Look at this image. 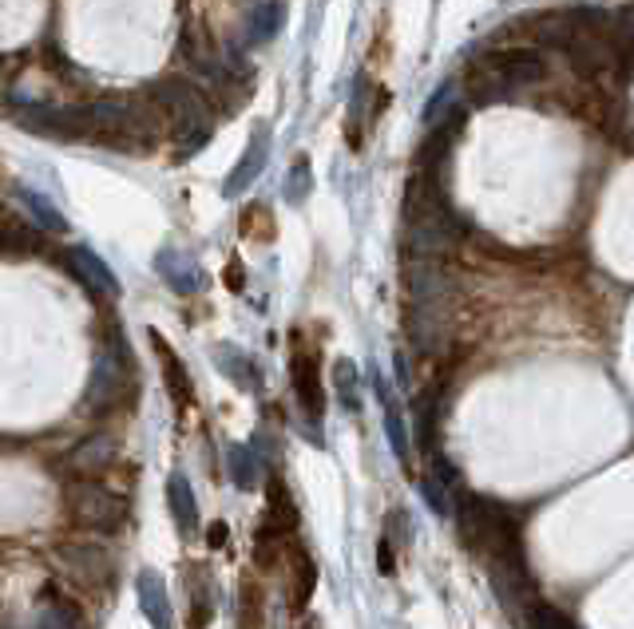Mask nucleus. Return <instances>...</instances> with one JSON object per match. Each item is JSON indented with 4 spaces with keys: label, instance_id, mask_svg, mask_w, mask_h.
<instances>
[{
    "label": "nucleus",
    "instance_id": "ddd939ff",
    "mask_svg": "<svg viewBox=\"0 0 634 629\" xmlns=\"http://www.w3.org/2000/svg\"><path fill=\"white\" fill-rule=\"evenodd\" d=\"M155 345V357H159V365H163V377H167V392H171V400L179 404V408H186V404L195 400V388H191V372H186V365L179 360V353L163 341V333H147Z\"/></svg>",
    "mask_w": 634,
    "mask_h": 629
},
{
    "label": "nucleus",
    "instance_id": "a878e982",
    "mask_svg": "<svg viewBox=\"0 0 634 629\" xmlns=\"http://www.w3.org/2000/svg\"><path fill=\"white\" fill-rule=\"evenodd\" d=\"M333 388H338V400L345 412H362V380H357V365L341 357L333 365Z\"/></svg>",
    "mask_w": 634,
    "mask_h": 629
},
{
    "label": "nucleus",
    "instance_id": "6e6552de",
    "mask_svg": "<svg viewBox=\"0 0 634 629\" xmlns=\"http://www.w3.org/2000/svg\"><path fill=\"white\" fill-rule=\"evenodd\" d=\"M290 377H294V392L302 408H306L309 420H321L326 412V388H321V369H317V353L314 348H294L290 357Z\"/></svg>",
    "mask_w": 634,
    "mask_h": 629
},
{
    "label": "nucleus",
    "instance_id": "7ed1b4c3",
    "mask_svg": "<svg viewBox=\"0 0 634 629\" xmlns=\"http://www.w3.org/2000/svg\"><path fill=\"white\" fill-rule=\"evenodd\" d=\"M488 582H492L496 602H500L503 614L520 629H532L539 597H536V587H532V575H527L524 543L488 554Z\"/></svg>",
    "mask_w": 634,
    "mask_h": 629
},
{
    "label": "nucleus",
    "instance_id": "39448f33",
    "mask_svg": "<svg viewBox=\"0 0 634 629\" xmlns=\"http://www.w3.org/2000/svg\"><path fill=\"white\" fill-rule=\"evenodd\" d=\"M64 503L68 515L92 531H120L127 522V499L96 479H72L64 488Z\"/></svg>",
    "mask_w": 634,
    "mask_h": 629
},
{
    "label": "nucleus",
    "instance_id": "cd10ccee",
    "mask_svg": "<svg viewBox=\"0 0 634 629\" xmlns=\"http://www.w3.org/2000/svg\"><path fill=\"white\" fill-rule=\"evenodd\" d=\"M309 190H314V178H309V163H306V159H297V163L290 166V178H285V198H290V202H306Z\"/></svg>",
    "mask_w": 634,
    "mask_h": 629
},
{
    "label": "nucleus",
    "instance_id": "c756f323",
    "mask_svg": "<svg viewBox=\"0 0 634 629\" xmlns=\"http://www.w3.org/2000/svg\"><path fill=\"white\" fill-rule=\"evenodd\" d=\"M207 543L210 546H227V522H210V527H207Z\"/></svg>",
    "mask_w": 634,
    "mask_h": 629
},
{
    "label": "nucleus",
    "instance_id": "f03ea898",
    "mask_svg": "<svg viewBox=\"0 0 634 629\" xmlns=\"http://www.w3.org/2000/svg\"><path fill=\"white\" fill-rule=\"evenodd\" d=\"M151 99L159 103V111H163L167 131L179 135V143H183V155H195L207 147V139L215 135V108H210V99L203 87L191 84V79L163 76V79H155Z\"/></svg>",
    "mask_w": 634,
    "mask_h": 629
},
{
    "label": "nucleus",
    "instance_id": "4be33fe9",
    "mask_svg": "<svg viewBox=\"0 0 634 629\" xmlns=\"http://www.w3.org/2000/svg\"><path fill=\"white\" fill-rule=\"evenodd\" d=\"M464 115V103H460V84L456 79H444V84L432 91V99L425 103V127H440V123Z\"/></svg>",
    "mask_w": 634,
    "mask_h": 629
},
{
    "label": "nucleus",
    "instance_id": "6ab92c4d",
    "mask_svg": "<svg viewBox=\"0 0 634 629\" xmlns=\"http://www.w3.org/2000/svg\"><path fill=\"white\" fill-rule=\"evenodd\" d=\"M215 365H219L222 377H230L239 388H246V392L263 388V377H258V369H254V360L246 357L239 345H215Z\"/></svg>",
    "mask_w": 634,
    "mask_h": 629
},
{
    "label": "nucleus",
    "instance_id": "9d476101",
    "mask_svg": "<svg viewBox=\"0 0 634 629\" xmlns=\"http://www.w3.org/2000/svg\"><path fill=\"white\" fill-rule=\"evenodd\" d=\"M420 495H425V503L437 515H444L449 519L452 510H456V471L449 467V459H432L425 471V479H420Z\"/></svg>",
    "mask_w": 634,
    "mask_h": 629
},
{
    "label": "nucleus",
    "instance_id": "bb28decb",
    "mask_svg": "<svg viewBox=\"0 0 634 629\" xmlns=\"http://www.w3.org/2000/svg\"><path fill=\"white\" fill-rule=\"evenodd\" d=\"M21 202H24L28 210H33V218H36V222H40L45 230H52V234H64V230H68L64 214H60V210H56L45 195H36V190H21Z\"/></svg>",
    "mask_w": 634,
    "mask_h": 629
},
{
    "label": "nucleus",
    "instance_id": "4468645a",
    "mask_svg": "<svg viewBox=\"0 0 634 629\" xmlns=\"http://www.w3.org/2000/svg\"><path fill=\"white\" fill-rule=\"evenodd\" d=\"M115 452H120V444H115V435H108V432H96V435H88L84 444L68 456V467L76 471L80 479H92V476H99L103 467L115 459Z\"/></svg>",
    "mask_w": 634,
    "mask_h": 629
},
{
    "label": "nucleus",
    "instance_id": "20e7f679",
    "mask_svg": "<svg viewBox=\"0 0 634 629\" xmlns=\"http://www.w3.org/2000/svg\"><path fill=\"white\" fill-rule=\"evenodd\" d=\"M135 388V360L127 353V341L120 333H111L99 348L96 365H92L88 392H84V408L88 412H108L120 400H127Z\"/></svg>",
    "mask_w": 634,
    "mask_h": 629
},
{
    "label": "nucleus",
    "instance_id": "7c9ffc66",
    "mask_svg": "<svg viewBox=\"0 0 634 629\" xmlns=\"http://www.w3.org/2000/svg\"><path fill=\"white\" fill-rule=\"evenodd\" d=\"M227 285H230V289H242V266H239V261H230V266H227Z\"/></svg>",
    "mask_w": 634,
    "mask_h": 629
},
{
    "label": "nucleus",
    "instance_id": "f8f14e48",
    "mask_svg": "<svg viewBox=\"0 0 634 629\" xmlns=\"http://www.w3.org/2000/svg\"><path fill=\"white\" fill-rule=\"evenodd\" d=\"M135 594H139V609L147 614L155 629H171L175 614H171V594H167V582L155 570H139L135 578Z\"/></svg>",
    "mask_w": 634,
    "mask_h": 629
},
{
    "label": "nucleus",
    "instance_id": "dca6fc26",
    "mask_svg": "<svg viewBox=\"0 0 634 629\" xmlns=\"http://www.w3.org/2000/svg\"><path fill=\"white\" fill-rule=\"evenodd\" d=\"M68 261H72V270H76L80 282H88L92 289H96V294H108V297L120 294V282H115L111 266L103 258H96V254H92L88 246H72Z\"/></svg>",
    "mask_w": 634,
    "mask_h": 629
},
{
    "label": "nucleus",
    "instance_id": "f257e3e1",
    "mask_svg": "<svg viewBox=\"0 0 634 629\" xmlns=\"http://www.w3.org/2000/svg\"><path fill=\"white\" fill-rule=\"evenodd\" d=\"M544 52H536V48H500V52H484L480 60H472L468 76H464V91L472 96V103H500V99H512L515 91L544 84Z\"/></svg>",
    "mask_w": 634,
    "mask_h": 629
},
{
    "label": "nucleus",
    "instance_id": "b1692460",
    "mask_svg": "<svg viewBox=\"0 0 634 629\" xmlns=\"http://www.w3.org/2000/svg\"><path fill=\"white\" fill-rule=\"evenodd\" d=\"M227 467H230V479H234V488L242 491H254L263 483V464L254 456L246 444H230L227 447Z\"/></svg>",
    "mask_w": 634,
    "mask_h": 629
},
{
    "label": "nucleus",
    "instance_id": "1a4fd4ad",
    "mask_svg": "<svg viewBox=\"0 0 634 629\" xmlns=\"http://www.w3.org/2000/svg\"><path fill=\"white\" fill-rule=\"evenodd\" d=\"M266 159H270V127H258L246 143V155L239 159V166L230 171V178L222 183V195L227 198H239L254 178H263L266 171Z\"/></svg>",
    "mask_w": 634,
    "mask_h": 629
},
{
    "label": "nucleus",
    "instance_id": "412c9836",
    "mask_svg": "<svg viewBox=\"0 0 634 629\" xmlns=\"http://www.w3.org/2000/svg\"><path fill=\"white\" fill-rule=\"evenodd\" d=\"M282 21H285L282 0H258V4L251 9V21H246V40L270 44L273 36L282 33Z\"/></svg>",
    "mask_w": 634,
    "mask_h": 629
},
{
    "label": "nucleus",
    "instance_id": "2eb2a0df",
    "mask_svg": "<svg viewBox=\"0 0 634 629\" xmlns=\"http://www.w3.org/2000/svg\"><path fill=\"white\" fill-rule=\"evenodd\" d=\"M155 270H159V278H163L175 294H195L198 285H203V270H198L195 258H186L183 250H159Z\"/></svg>",
    "mask_w": 634,
    "mask_h": 629
},
{
    "label": "nucleus",
    "instance_id": "c85d7f7f",
    "mask_svg": "<svg viewBox=\"0 0 634 629\" xmlns=\"http://www.w3.org/2000/svg\"><path fill=\"white\" fill-rule=\"evenodd\" d=\"M377 566H381V575H393L397 570V554L389 539H381V546H377Z\"/></svg>",
    "mask_w": 634,
    "mask_h": 629
},
{
    "label": "nucleus",
    "instance_id": "0eeeda50",
    "mask_svg": "<svg viewBox=\"0 0 634 629\" xmlns=\"http://www.w3.org/2000/svg\"><path fill=\"white\" fill-rule=\"evenodd\" d=\"M56 566L80 587H99L111 575V554L96 543H64L56 546Z\"/></svg>",
    "mask_w": 634,
    "mask_h": 629
},
{
    "label": "nucleus",
    "instance_id": "423d86ee",
    "mask_svg": "<svg viewBox=\"0 0 634 629\" xmlns=\"http://www.w3.org/2000/svg\"><path fill=\"white\" fill-rule=\"evenodd\" d=\"M24 131H36V135H52V139H88L92 115L88 108H45V103H33L16 115Z\"/></svg>",
    "mask_w": 634,
    "mask_h": 629
},
{
    "label": "nucleus",
    "instance_id": "aec40b11",
    "mask_svg": "<svg viewBox=\"0 0 634 629\" xmlns=\"http://www.w3.org/2000/svg\"><path fill=\"white\" fill-rule=\"evenodd\" d=\"M373 388H377V396H381L385 432H389V444H393L397 459H401V464H409V428H405V416H401V408H397L393 392H389V384L381 380V372H373Z\"/></svg>",
    "mask_w": 634,
    "mask_h": 629
},
{
    "label": "nucleus",
    "instance_id": "a211bd4d",
    "mask_svg": "<svg viewBox=\"0 0 634 629\" xmlns=\"http://www.w3.org/2000/svg\"><path fill=\"white\" fill-rule=\"evenodd\" d=\"M167 507H171V519H175L179 534L183 539H195L198 534V507H195V491L186 483V476H171L167 479Z\"/></svg>",
    "mask_w": 634,
    "mask_h": 629
},
{
    "label": "nucleus",
    "instance_id": "393cba45",
    "mask_svg": "<svg viewBox=\"0 0 634 629\" xmlns=\"http://www.w3.org/2000/svg\"><path fill=\"white\" fill-rule=\"evenodd\" d=\"M28 629H84V621H80L76 606H68V602H60V597H48V602L36 606L33 626Z\"/></svg>",
    "mask_w": 634,
    "mask_h": 629
},
{
    "label": "nucleus",
    "instance_id": "5701e85b",
    "mask_svg": "<svg viewBox=\"0 0 634 629\" xmlns=\"http://www.w3.org/2000/svg\"><path fill=\"white\" fill-rule=\"evenodd\" d=\"M263 587L254 575H242L239 582V629H266V606Z\"/></svg>",
    "mask_w": 634,
    "mask_h": 629
},
{
    "label": "nucleus",
    "instance_id": "f3484780",
    "mask_svg": "<svg viewBox=\"0 0 634 629\" xmlns=\"http://www.w3.org/2000/svg\"><path fill=\"white\" fill-rule=\"evenodd\" d=\"M285 558H290V570H294V575H290V609L302 614L309 594H314V587H317V566L297 543H285Z\"/></svg>",
    "mask_w": 634,
    "mask_h": 629
},
{
    "label": "nucleus",
    "instance_id": "9b49d317",
    "mask_svg": "<svg viewBox=\"0 0 634 629\" xmlns=\"http://www.w3.org/2000/svg\"><path fill=\"white\" fill-rule=\"evenodd\" d=\"M266 522L258 527V534H273V539H290L297 531V507H294V495L285 491L282 479H270V488H266Z\"/></svg>",
    "mask_w": 634,
    "mask_h": 629
}]
</instances>
